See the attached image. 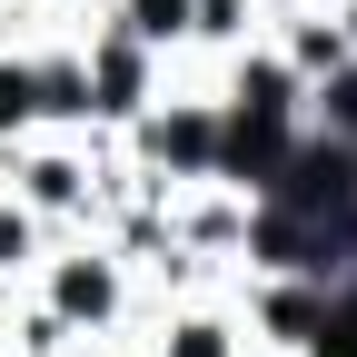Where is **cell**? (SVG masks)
I'll return each mask as SVG.
<instances>
[{
  "label": "cell",
  "instance_id": "obj_1",
  "mask_svg": "<svg viewBox=\"0 0 357 357\" xmlns=\"http://www.w3.org/2000/svg\"><path fill=\"white\" fill-rule=\"evenodd\" d=\"M318 357H357V298L328 318V337H318Z\"/></svg>",
  "mask_w": 357,
  "mask_h": 357
},
{
  "label": "cell",
  "instance_id": "obj_2",
  "mask_svg": "<svg viewBox=\"0 0 357 357\" xmlns=\"http://www.w3.org/2000/svg\"><path fill=\"white\" fill-rule=\"evenodd\" d=\"M159 149H178V159H208V119H178V129H159Z\"/></svg>",
  "mask_w": 357,
  "mask_h": 357
},
{
  "label": "cell",
  "instance_id": "obj_3",
  "mask_svg": "<svg viewBox=\"0 0 357 357\" xmlns=\"http://www.w3.org/2000/svg\"><path fill=\"white\" fill-rule=\"evenodd\" d=\"M20 109H40V79H20V70H0V119H20Z\"/></svg>",
  "mask_w": 357,
  "mask_h": 357
},
{
  "label": "cell",
  "instance_id": "obj_4",
  "mask_svg": "<svg viewBox=\"0 0 357 357\" xmlns=\"http://www.w3.org/2000/svg\"><path fill=\"white\" fill-rule=\"evenodd\" d=\"M60 298H70V307H109V278H100V268H70Z\"/></svg>",
  "mask_w": 357,
  "mask_h": 357
},
{
  "label": "cell",
  "instance_id": "obj_5",
  "mask_svg": "<svg viewBox=\"0 0 357 357\" xmlns=\"http://www.w3.org/2000/svg\"><path fill=\"white\" fill-rule=\"evenodd\" d=\"M100 89H109V100H129V89H139V60L109 50V60H100Z\"/></svg>",
  "mask_w": 357,
  "mask_h": 357
},
{
  "label": "cell",
  "instance_id": "obj_6",
  "mask_svg": "<svg viewBox=\"0 0 357 357\" xmlns=\"http://www.w3.org/2000/svg\"><path fill=\"white\" fill-rule=\"evenodd\" d=\"M178 10L189 0H139V30H178Z\"/></svg>",
  "mask_w": 357,
  "mask_h": 357
},
{
  "label": "cell",
  "instance_id": "obj_7",
  "mask_svg": "<svg viewBox=\"0 0 357 357\" xmlns=\"http://www.w3.org/2000/svg\"><path fill=\"white\" fill-rule=\"evenodd\" d=\"M178 357H218V337H208V328H189V337H178Z\"/></svg>",
  "mask_w": 357,
  "mask_h": 357
},
{
  "label": "cell",
  "instance_id": "obj_8",
  "mask_svg": "<svg viewBox=\"0 0 357 357\" xmlns=\"http://www.w3.org/2000/svg\"><path fill=\"white\" fill-rule=\"evenodd\" d=\"M337 119H357V79H347V89H337Z\"/></svg>",
  "mask_w": 357,
  "mask_h": 357
}]
</instances>
